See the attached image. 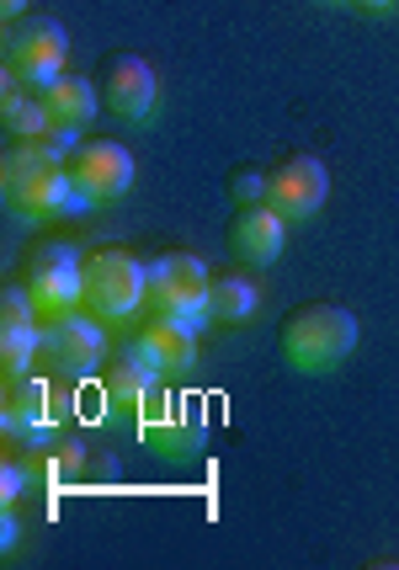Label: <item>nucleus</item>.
Here are the masks:
<instances>
[{
  "mask_svg": "<svg viewBox=\"0 0 399 570\" xmlns=\"http://www.w3.org/2000/svg\"><path fill=\"white\" fill-rule=\"evenodd\" d=\"M288 246V219L272 203H240L229 219V256L246 267H272Z\"/></svg>",
  "mask_w": 399,
  "mask_h": 570,
  "instance_id": "15",
  "label": "nucleus"
},
{
  "mask_svg": "<svg viewBox=\"0 0 399 570\" xmlns=\"http://www.w3.org/2000/svg\"><path fill=\"white\" fill-rule=\"evenodd\" d=\"M277 342L299 373H330L357 352V315L341 304H299L282 315Z\"/></svg>",
  "mask_w": 399,
  "mask_h": 570,
  "instance_id": "2",
  "label": "nucleus"
},
{
  "mask_svg": "<svg viewBox=\"0 0 399 570\" xmlns=\"http://www.w3.org/2000/svg\"><path fill=\"white\" fill-rule=\"evenodd\" d=\"M70 149L76 139L70 134H38V139H17V145L0 155V198L17 219L38 224L53 219L59 208H76V193H70Z\"/></svg>",
  "mask_w": 399,
  "mask_h": 570,
  "instance_id": "1",
  "label": "nucleus"
},
{
  "mask_svg": "<svg viewBox=\"0 0 399 570\" xmlns=\"http://www.w3.org/2000/svg\"><path fill=\"white\" fill-rule=\"evenodd\" d=\"M229 198H235V208L240 203H267V171H256V166L235 171L229 176Z\"/></svg>",
  "mask_w": 399,
  "mask_h": 570,
  "instance_id": "20",
  "label": "nucleus"
},
{
  "mask_svg": "<svg viewBox=\"0 0 399 570\" xmlns=\"http://www.w3.org/2000/svg\"><path fill=\"white\" fill-rule=\"evenodd\" d=\"M0 426L17 443H32L49 426H59V400H53L49 379H38V373H0Z\"/></svg>",
  "mask_w": 399,
  "mask_h": 570,
  "instance_id": "11",
  "label": "nucleus"
},
{
  "mask_svg": "<svg viewBox=\"0 0 399 570\" xmlns=\"http://www.w3.org/2000/svg\"><path fill=\"white\" fill-rule=\"evenodd\" d=\"M43 331H49V325L38 321L27 288L22 283H6V294H0V373L32 368V363L43 357Z\"/></svg>",
  "mask_w": 399,
  "mask_h": 570,
  "instance_id": "14",
  "label": "nucleus"
},
{
  "mask_svg": "<svg viewBox=\"0 0 399 570\" xmlns=\"http://www.w3.org/2000/svg\"><path fill=\"white\" fill-rule=\"evenodd\" d=\"M150 304V267L123 246H101L86 256V309L97 321H133Z\"/></svg>",
  "mask_w": 399,
  "mask_h": 570,
  "instance_id": "4",
  "label": "nucleus"
},
{
  "mask_svg": "<svg viewBox=\"0 0 399 570\" xmlns=\"http://www.w3.org/2000/svg\"><path fill=\"white\" fill-rule=\"evenodd\" d=\"M27 0H0V22H22Z\"/></svg>",
  "mask_w": 399,
  "mask_h": 570,
  "instance_id": "22",
  "label": "nucleus"
},
{
  "mask_svg": "<svg viewBox=\"0 0 399 570\" xmlns=\"http://www.w3.org/2000/svg\"><path fill=\"white\" fill-rule=\"evenodd\" d=\"M261 309V288L246 273H219L213 294H208V321L213 325H246Z\"/></svg>",
  "mask_w": 399,
  "mask_h": 570,
  "instance_id": "19",
  "label": "nucleus"
},
{
  "mask_svg": "<svg viewBox=\"0 0 399 570\" xmlns=\"http://www.w3.org/2000/svg\"><path fill=\"white\" fill-rule=\"evenodd\" d=\"M43 107H49V128L80 139V128H91V118H97L101 91L97 80H86V75H59V80L43 86Z\"/></svg>",
  "mask_w": 399,
  "mask_h": 570,
  "instance_id": "17",
  "label": "nucleus"
},
{
  "mask_svg": "<svg viewBox=\"0 0 399 570\" xmlns=\"http://www.w3.org/2000/svg\"><path fill=\"white\" fill-rule=\"evenodd\" d=\"M107 321H97L91 309H76L64 321H53L43 331V363L53 379H91L107 357Z\"/></svg>",
  "mask_w": 399,
  "mask_h": 570,
  "instance_id": "9",
  "label": "nucleus"
},
{
  "mask_svg": "<svg viewBox=\"0 0 399 570\" xmlns=\"http://www.w3.org/2000/svg\"><path fill=\"white\" fill-rule=\"evenodd\" d=\"M97 91H101V107H107L112 118L139 124V118H150L154 97H160V80H154L150 59H139V53H112L97 75Z\"/></svg>",
  "mask_w": 399,
  "mask_h": 570,
  "instance_id": "12",
  "label": "nucleus"
},
{
  "mask_svg": "<svg viewBox=\"0 0 399 570\" xmlns=\"http://www.w3.org/2000/svg\"><path fill=\"white\" fill-rule=\"evenodd\" d=\"M22 288L38 309V321L53 325L64 315L86 309V250L70 240H43L27 250L22 262Z\"/></svg>",
  "mask_w": 399,
  "mask_h": 570,
  "instance_id": "3",
  "label": "nucleus"
},
{
  "mask_svg": "<svg viewBox=\"0 0 399 570\" xmlns=\"http://www.w3.org/2000/svg\"><path fill=\"white\" fill-rule=\"evenodd\" d=\"M325 198H330V171H325L320 155H288V160H277L267 171V203L288 224L315 219Z\"/></svg>",
  "mask_w": 399,
  "mask_h": 570,
  "instance_id": "10",
  "label": "nucleus"
},
{
  "mask_svg": "<svg viewBox=\"0 0 399 570\" xmlns=\"http://www.w3.org/2000/svg\"><path fill=\"white\" fill-rule=\"evenodd\" d=\"M133 426H139L144 448L160 453V459H192V453H202V443H208L202 400L187 395V390H171V384H160V395L144 405V416Z\"/></svg>",
  "mask_w": 399,
  "mask_h": 570,
  "instance_id": "6",
  "label": "nucleus"
},
{
  "mask_svg": "<svg viewBox=\"0 0 399 570\" xmlns=\"http://www.w3.org/2000/svg\"><path fill=\"white\" fill-rule=\"evenodd\" d=\"M347 6H351V11H362V17H389L399 0H347Z\"/></svg>",
  "mask_w": 399,
  "mask_h": 570,
  "instance_id": "21",
  "label": "nucleus"
},
{
  "mask_svg": "<svg viewBox=\"0 0 399 570\" xmlns=\"http://www.w3.org/2000/svg\"><path fill=\"white\" fill-rule=\"evenodd\" d=\"M160 384H166V379H160L144 357L123 352L112 368L101 373V384H97L101 411H107V416H118V422H139V416H144V405L160 395Z\"/></svg>",
  "mask_w": 399,
  "mask_h": 570,
  "instance_id": "16",
  "label": "nucleus"
},
{
  "mask_svg": "<svg viewBox=\"0 0 399 570\" xmlns=\"http://www.w3.org/2000/svg\"><path fill=\"white\" fill-rule=\"evenodd\" d=\"M0 124L11 139H38L49 134V107H43V91L38 86H17V80H0Z\"/></svg>",
  "mask_w": 399,
  "mask_h": 570,
  "instance_id": "18",
  "label": "nucleus"
},
{
  "mask_svg": "<svg viewBox=\"0 0 399 570\" xmlns=\"http://www.w3.org/2000/svg\"><path fill=\"white\" fill-rule=\"evenodd\" d=\"M133 155L118 139H76L70 149V193L76 208H101V203H118L133 187Z\"/></svg>",
  "mask_w": 399,
  "mask_h": 570,
  "instance_id": "7",
  "label": "nucleus"
},
{
  "mask_svg": "<svg viewBox=\"0 0 399 570\" xmlns=\"http://www.w3.org/2000/svg\"><path fill=\"white\" fill-rule=\"evenodd\" d=\"M133 357H144L160 379H187L198 368V321H176V315H150L133 336Z\"/></svg>",
  "mask_w": 399,
  "mask_h": 570,
  "instance_id": "13",
  "label": "nucleus"
},
{
  "mask_svg": "<svg viewBox=\"0 0 399 570\" xmlns=\"http://www.w3.org/2000/svg\"><path fill=\"white\" fill-rule=\"evenodd\" d=\"M64 59H70V38L64 27L49 22V17H22V22L6 32L0 43V80H17V86H49L64 75Z\"/></svg>",
  "mask_w": 399,
  "mask_h": 570,
  "instance_id": "5",
  "label": "nucleus"
},
{
  "mask_svg": "<svg viewBox=\"0 0 399 570\" xmlns=\"http://www.w3.org/2000/svg\"><path fill=\"white\" fill-rule=\"evenodd\" d=\"M208 294H213V273L202 267L192 250H166L150 262V309L154 315H176V321H208Z\"/></svg>",
  "mask_w": 399,
  "mask_h": 570,
  "instance_id": "8",
  "label": "nucleus"
}]
</instances>
